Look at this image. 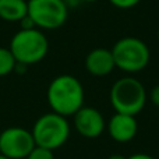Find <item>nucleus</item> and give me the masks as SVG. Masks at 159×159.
<instances>
[{"label":"nucleus","mask_w":159,"mask_h":159,"mask_svg":"<svg viewBox=\"0 0 159 159\" xmlns=\"http://www.w3.org/2000/svg\"><path fill=\"white\" fill-rule=\"evenodd\" d=\"M107 159H127L124 155H120V154H113V155H110Z\"/></svg>","instance_id":"18"},{"label":"nucleus","mask_w":159,"mask_h":159,"mask_svg":"<svg viewBox=\"0 0 159 159\" xmlns=\"http://www.w3.org/2000/svg\"><path fill=\"white\" fill-rule=\"evenodd\" d=\"M8 49L17 63L31 66L46 57L49 52V41L39 28L20 30L13 35Z\"/></svg>","instance_id":"2"},{"label":"nucleus","mask_w":159,"mask_h":159,"mask_svg":"<svg viewBox=\"0 0 159 159\" xmlns=\"http://www.w3.org/2000/svg\"><path fill=\"white\" fill-rule=\"evenodd\" d=\"M32 137L36 147L56 151L67 143L70 137V124L67 117L55 112L45 113L35 121Z\"/></svg>","instance_id":"5"},{"label":"nucleus","mask_w":159,"mask_h":159,"mask_svg":"<svg viewBox=\"0 0 159 159\" xmlns=\"http://www.w3.org/2000/svg\"><path fill=\"white\" fill-rule=\"evenodd\" d=\"M74 127L80 135L84 138H98L106 129V123L102 113L95 107L82 106L81 109L73 116Z\"/></svg>","instance_id":"8"},{"label":"nucleus","mask_w":159,"mask_h":159,"mask_svg":"<svg viewBox=\"0 0 159 159\" xmlns=\"http://www.w3.org/2000/svg\"><path fill=\"white\" fill-rule=\"evenodd\" d=\"M46 98L52 112L64 117L74 116L84 106V87L74 75L61 74L50 81Z\"/></svg>","instance_id":"1"},{"label":"nucleus","mask_w":159,"mask_h":159,"mask_svg":"<svg viewBox=\"0 0 159 159\" xmlns=\"http://www.w3.org/2000/svg\"><path fill=\"white\" fill-rule=\"evenodd\" d=\"M17 61L8 48L0 46V77L8 75L16 70Z\"/></svg>","instance_id":"12"},{"label":"nucleus","mask_w":159,"mask_h":159,"mask_svg":"<svg viewBox=\"0 0 159 159\" xmlns=\"http://www.w3.org/2000/svg\"><path fill=\"white\" fill-rule=\"evenodd\" d=\"M28 14V0H0V18L20 22Z\"/></svg>","instance_id":"11"},{"label":"nucleus","mask_w":159,"mask_h":159,"mask_svg":"<svg viewBox=\"0 0 159 159\" xmlns=\"http://www.w3.org/2000/svg\"><path fill=\"white\" fill-rule=\"evenodd\" d=\"M35 148L32 133L24 127H8L0 133V154L10 159H25Z\"/></svg>","instance_id":"7"},{"label":"nucleus","mask_w":159,"mask_h":159,"mask_svg":"<svg viewBox=\"0 0 159 159\" xmlns=\"http://www.w3.org/2000/svg\"><path fill=\"white\" fill-rule=\"evenodd\" d=\"M110 50L115 59L116 69L127 74L143 71L151 59L148 45L135 36H124L119 39Z\"/></svg>","instance_id":"4"},{"label":"nucleus","mask_w":159,"mask_h":159,"mask_svg":"<svg viewBox=\"0 0 159 159\" xmlns=\"http://www.w3.org/2000/svg\"><path fill=\"white\" fill-rule=\"evenodd\" d=\"M149 99H151L152 105L159 107V85H155L151 89V92H149Z\"/></svg>","instance_id":"15"},{"label":"nucleus","mask_w":159,"mask_h":159,"mask_svg":"<svg viewBox=\"0 0 159 159\" xmlns=\"http://www.w3.org/2000/svg\"><path fill=\"white\" fill-rule=\"evenodd\" d=\"M63 2L66 3V6H67L69 8H70V7H77L80 3H81L80 0H63Z\"/></svg>","instance_id":"17"},{"label":"nucleus","mask_w":159,"mask_h":159,"mask_svg":"<svg viewBox=\"0 0 159 159\" xmlns=\"http://www.w3.org/2000/svg\"><path fill=\"white\" fill-rule=\"evenodd\" d=\"M28 16L39 30H57L69 18V7L63 0H28Z\"/></svg>","instance_id":"6"},{"label":"nucleus","mask_w":159,"mask_h":159,"mask_svg":"<svg viewBox=\"0 0 159 159\" xmlns=\"http://www.w3.org/2000/svg\"><path fill=\"white\" fill-rule=\"evenodd\" d=\"M127 159H155V158L151 157V155H148V154H134V155H131V157H129Z\"/></svg>","instance_id":"16"},{"label":"nucleus","mask_w":159,"mask_h":159,"mask_svg":"<svg viewBox=\"0 0 159 159\" xmlns=\"http://www.w3.org/2000/svg\"><path fill=\"white\" fill-rule=\"evenodd\" d=\"M85 69L91 75H95V77L109 75L116 69L112 50L103 49V48H96L91 50L85 57Z\"/></svg>","instance_id":"10"},{"label":"nucleus","mask_w":159,"mask_h":159,"mask_svg":"<svg viewBox=\"0 0 159 159\" xmlns=\"http://www.w3.org/2000/svg\"><path fill=\"white\" fill-rule=\"evenodd\" d=\"M109 99L116 113L137 116L147 103V89L141 81L127 75L112 85Z\"/></svg>","instance_id":"3"},{"label":"nucleus","mask_w":159,"mask_h":159,"mask_svg":"<svg viewBox=\"0 0 159 159\" xmlns=\"http://www.w3.org/2000/svg\"><path fill=\"white\" fill-rule=\"evenodd\" d=\"M25 159H55V154L53 151L48 148H42V147H36L28 154Z\"/></svg>","instance_id":"13"},{"label":"nucleus","mask_w":159,"mask_h":159,"mask_svg":"<svg viewBox=\"0 0 159 159\" xmlns=\"http://www.w3.org/2000/svg\"><path fill=\"white\" fill-rule=\"evenodd\" d=\"M158 41H159V31H158Z\"/></svg>","instance_id":"21"},{"label":"nucleus","mask_w":159,"mask_h":159,"mask_svg":"<svg viewBox=\"0 0 159 159\" xmlns=\"http://www.w3.org/2000/svg\"><path fill=\"white\" fill-rule=\"evenodd\" d=\"M109 3L121 10H129V8H133L137 4H140L141 0H109Z\"/></svg>","instance_id":"14"},{"label":"nucleus","mask_w":159,"mask_h":159,"mask_svg":"<svg viewBox=\"0 0 159 159\" xmlns=\"http://www.w3.org/2000/svg\"><path fill=\"white\" fill-rule=\"evenodd\" d=\"M0 159H10V158H7V157H4V155L0 154Z\"/></svg>","instance_id":"20"},{"label":"nucleus","mask_w":159,"mask_h":159,"mask_svg":"<svg viewBox=\"0 0 159 159\" xmlns=\"http://www.w3.org/2000/svg\"><path fill=\"white\" fill-rule=\"evenodd\" d=\"M110 138L116 143H129L137 135L138 124L135 116L115 113L106 124Z\"/></svg>","instance_id":"9"},{"label":"nucleus","mask_w":159,"mask_h":159,"mask_svg":"<svg viewBox=\"0 0 159 159\" xmlns=\"http://www.w3.org/2000/svg\"><path fill=\"white\" fill-rule=\"evenodd\" d=\"M81 3H93V2H98V0H80Z\"/></svg>","instance_id":"19"}]
</instances>
